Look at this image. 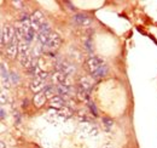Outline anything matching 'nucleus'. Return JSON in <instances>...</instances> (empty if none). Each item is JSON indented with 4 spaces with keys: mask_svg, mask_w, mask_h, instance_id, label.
Instances as JSON below:
<instances>
[{
    "mask_svg": "<svg viewBox=\"0 0 157 148\" xmlns=\"http://www.w3.org/2000/svg\"><path fill=\"white\" fill-rule=\"evenodd\" d=\"M16 35V31L11 26H4L1 29V45L10 44Z\"/></svg>",
    "mask_w": 157,
    "mask_h": 148,
    "instance_id": "obj_1",
    "label": "nucleus"
},
{
    "mask_svg": "<svg viewBox=\"0 0 157 148\" xmlns=\"http://www.w3.org/2000/svg\"><path fill=\"white\" fill-rule=\"evenodd\" d=\"M30 22H32V28H33L34 31H39V32L41 31V28L44 27V24L46 23V21H45L42 14H41L40 11H35V12L32 15Z\"/></svg>",
    "mask_w": 157,
    "mask_h": 148,
    "instance_id": "obj_2",
    "label": "nucleus"
},
{
    "mask_svg": "<svg viewBox=\"0 0 157 148\" xmlns=\"http://www.w3.org/2000/svg\"><path fill=\"white\" fill-rule=\"evenodd\" d=\"M18 45H20L18 38H17V35H15V38L12 39V41L6 47V52H7V56L10 58H15L16 55L18 54Z\"/></svg>",
    "mask_w": 157,
    "mask_h": 148,
    "instance_id": "obj_3",
    "label": "nucleus"
},
{
    "mask_svg": "<svg viewBox=\"0 0 157 148\" xmlns=\"http://www.w3.org/2000/svg\"><path fill=\"white\" fill-rule=\"evenodd\" d=\"M103 66H104V62L99 57H92V58H90L87 61V67H88L90 72L92 74L94 73V72H97L99 68H101Z\"/></svg>",
    "mask_w": 157,
    "mask_h": 148,
    "instance_id": "obj_4",
    "label": "nucleus"
},
{
    "mask_svg": "<svg viewBox=\"0 0 157 148\" xmlns=\"http://www.w3.org/2000/svg\"><path fill=\"white\" fill-rule=\"evenodd\" d=\"M57 71L58 72H62V73H64L65 75H70V74H73L75 72V67L71 64V63H69V62H58L57 63Z\"/></svg>",
    "mask_w": 157,
    "mask_h": 148,
    "instance_id": "obj_5",
    "label": "nucleus"
},
{
    "mask_svg": "<svg viewBox=\"0 0 157 148\" xmlns=\"http://www.w3.org/2000/svg\"><path fill=\"white\" fill-rule=\"evenodd\" d=\"M59 44H60V38L56 34V33H52V37L50 39V41L44 45V50L46 49L47 51H53V50H57L59 47Z\"/></svg>",
    "mask_w": 157,
    "mask_h": 148,
    "instance_id": "obj_6",
    "label": "nucleus"
},
{
    "mask_svg": "<svg viewBox=\"0 0 157 148\" xmlns=\"http://www.w3.org/2000/svg\"><path fill=\"white\" fill-rule=\"evenodd\" d=\"M57 93L60 97H70L74 95V89L70 85H57Z\"/></svg>",
    "mask_w": 157,
    "mask_h": 148,
    "instance_id": "obj_7",
    "label": "nucleus"
},
{
    "mask_svg": "<svg viewBox=\"0 0 157 148\" xmlns=\"http://www.w3.org/2000/svg\"><path fill=\"white\" fill-rule=\"evenodd\" d=\"M74 21L78 26H88V24H91V19L88 18L87 16H85V15H76L74 17Z\"/></svg>",
    "mask_w": 157,
    "mask_h": 148,
    "instance_id": "obj_8",
    "label": "nucleus"
},
{
    "mask_svg": "<svg viewBox=\"0 0 157 148\" xmlns=\"http://www.w3.org/2000/svg\"><path fill=\"white\" fill-rule=\"evenodd\" d=\"M41 89H45L44 80L36 76V78H35V80L32 83V90H33V91H35V92H39Z\"/></svg>",
    "mask_w": 157,
    "mask_h": 148,
    "instance_id": "obj_9",
    "label": "nucleus"
},
{
    "mask_svg": "<svg viewBox=\"0 0 157 148\" xmlns=\"http://www.w3.org/2000/svg\"><path fill=\"white\" fill-rule=\"evenodd\" d=\"M106 74H108V67L104 64L101 68H99L97 72H94V73L92 74V78H93V79H96V80H98V79L104 78Z\"/></svg>",
    "mask_w": 157,
    "mask_h": 148,
    "instance_id": "obj_10",
    "label": "nucleus"
},
{
    "mask_svg": "<svg viewBox=\"0 0 157 148\" xmlns=\"http://www.w3.org/2000/svg\"><path fill=\"white\" fill-rule=\"evenodd\" d=\"M42 92L45 93L46 97H48V98H53V97H56L55 95H56V92H57V88L48 85V86H45V89H44Z\"/></svg>",
    "mask_w": 157,
    "mask_h": 148,
    "instance_id": "obj_11",
    "label": "nucleus"
},
{
    "mask_svg": "<svg viewBox=\"0 0 157 148\" xmlns=\"http://www.w3.org/2000/svg\"><path fill=\"white\" fill-rule=\"evenodd\" d=\"M80 84H81V89H83V90L87 91V90H90L92 88L93 81H92L91 78H82L81 81H80Z\"/></svg>",
    "mask_w": 157,
    "mask_h": 148,
    "instance_id": "obj_12",
    "label": "nucleus"
},
{
    "mask_svg": "<svg viewBox=\"0 0 157 148\" xmlns=\"http://www.w3.org/2000/svg\"><path fill=\"white\" fill-rule=\"evenodd\" d=\"M46 96H45V93L44 92H39L35 95V97H34V103L38 106V107H40V106H42L44 103H45V101H46Z\"/></svg>",
    "mask_w": 157,
    "mask_h": 148,
    "instance_id": "obj_13",
    "label": "nucleus"
},
{
    "mask_svg": "<svg viewBox=\"0 0 157 148\" xmlns=\"http://www.w3.org/2000/svg\"><path fill=\"white\" fill-rule=\"evenodd\" d=\"M63 103H64V101H63V98L59 97V96H56V97L51 98V106H52V107L63 108Z\"/></svg>",
    "mask_w": 157,
    "mask_h": 148,
    "instance_id": "obj_14",
    "label": "nucleus"
},
{
    "mask_svg": "<svg viewBox=\"0 0 157 148\" xmlns=\"http://www.w3.org/2000/svg\"><path fill=\"white\" fill-rule=\"evenodd\" d=\"M1 78H2L4 85H5L6 88H9V85H10V81H9V74H7V71H5V66H4V63H1Z\"/></svg>",
    "mask_w": 157,
    "mask_h": 148,
    "instance_id": "obj_15",
    "label": "nucleus"
},
{
    "mask_svg": "<svg viewBox=\"0 0 157 148\" xmlns=\"http://www.w3.org/2000/svg\"><path fill=\"white\" fill-rule=\"evenodd\" d=\"M57 114L60 115V117H63V118L65 119V118H69V117L71 115V111H70L69 108L65 107V108H60V109L57 112Z\"/></svg>",
    "mask_w": 157,
    "mask_h": 148,
    "instance_id": "obj_16",
    "label": "nucleus"
},
{
    "mask_svg": "<svg viewBox=\"0 0 157 148\" xmlns=\"http://www.w3.org/2000/svg\"><path fill=\"white\" fill-rule=\"evenodd\" d=\"M103 123H104V125L108 126V128H111V126L114 125V121H113L111 119H109V118H104V119H103Z\"/></svg>",
    "mask_w": 157,
    "mask_h": 148,
    "instance_id": "obj_17",
    "label": "nucleus"
},
{
    "mask_svg": "<svg viewBox=\"0 0 157 148\" xmlns=\"http://www.w3.org/2000/svg\"><path fill=\"white\" fill-rule=\"evenodd\" d=\"M88 132H90V136H97V135L99 134L98 129H97L96 126H93V128H90Z\"/></svg>",
    "mask_w": 157,
    "mask_h": 148,
    "instance_id": "obj_18",
    "label": "nucleus"
},
{
    "mask_svg": "<svg viewBox=\"0 0 157 148\" xmlns=\"http://www.w3.org/2000/svg\"><path fill=\"white\" fill-rule=\"evenodd\" d=\"M85 46L88 49V51H90V52H93V46H92V40H91V39L86 41V45H85Z\"/></svg>",
    "mask_w": 157,
    "mask_h": 148,
    "instance_id": "obj_19",
    "label": "nucleus"
},
{
    "mask_svg": "<svg viewBox=\"0 0 157 148\" xmlns=\"http://www.w3.org/2000/svg\"><path fill=\"white\" fill-rule=\"evenodd\" d=\"M11 78H12V81H13V83H17V81H18V75H17V73L12 72V73H11Z\"/></svg>",
    "mask_w": 157,
    "mask_h": 148,
    "instance_id": "obj_20",
    "label": "nucleus"
},
{
    "mask_svg": "<svg viewBox=\"0 0 157 148\" xmlns=\"http://www.w3.org/2000/svg\"><path fill=\"white\" fill-rule=\"evenodd\" d=\"M7 101V97H5V92H1V105H5Z\"/></svg>",
    "mask_w": 157,
    "mask_h": 148,
    "instance_id": "obj_21",
    "label": "nucleus"
},
{
    "mask_svg": "<svg viewBox=\"0 0 157 148\" xmlns=\"http://www.w3.org/2000/svg\"><path fill=\"white\" fill-rule=\"evenodd\" d=\"M101 148H115V147H114V145H113V143L106 142V143H104V145L101 146Z\"/></svg>",
    "mask_w": 157,
    "mask_h": 148,
    "instance_id": "obj_22",
    "label": "nucleus"
},
{
    "mask_svg": "<svg viewBox=\"0 0 157 148\" xmlns=\"http://www.w3.org/2000/svg\"><path fill=\"white\" fill-rule=\"evenodd\" d=\"M12 4H13V5H15V7H16V5H23V2H22V1H13V2H12ZM17 7H18V9H20V6H17Z\"/></svg>",
    "mask_w": 157,
    "mask_h": 148,
    "instance_id": "obj_23",
    "label": "nucleus"
},
{
    "mask_svg": "<svg viewBox=\"0 0 157 148\" xmlns=\"http://www.w3.org/2000/svg\"><path fill=\"white\" fill-rule=\"evenodd\" d=\"M5 117V111H4V108H1V118H4Z\"/></svg>",
    "mask_w": 157,
    "mask_h": 148,
    "instance_id": "obj_24",
    "label": "nucleus"
},
{
    "mask_svg": "<svg viewBox=\"0 0 157 148\" xmlns=\"http://www.w3.org/2000/svg\"><path fill=\"white\" fill-rule=\"evenodd\" d=\"M1 148H5V145H4V142H1Z\"/></svg>",
    "mask_w": 157,
    "mask_h": 148,
    "instance_id": "obj_25",
    "label": "nucleus"
}]
</instances>
